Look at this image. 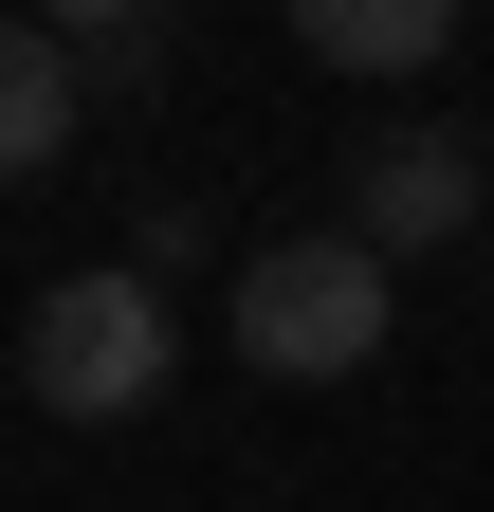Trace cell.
Instances as JSON below:
<instances>
[{
    "mask_svg": "<svg viewBox=\"0 0 494 512\" xmlns=\"http://www.w3.org/2000/svg\"><path fill=\"white\" fill-rule=\"evenodd\" d=\"M74 165V55H55V19H0V183Z\"/></svg>",
    "mask_w": 494,
    "mask_h": 512,
    "instance_id": "obj_4",
    "label": "cell"
},
{
    "mask_svg": "<svg viewBox=\"0 0 494 512\" xmlns=\"http://www.w3.org/2000/svg\"><path fill=\"white\" fill-rule=\"evenodd\" d=\"M55 55H74V92H147L165 74V0H74Z\"/></svg>",
    "mask_w": 494,
    "mask_h": 512,
    "instance_id": "obj_6",
    "label": "cell"
},
{
    "mask_svg": "<svg viewBox=\"0 0 494 512\" xmlns=\"http://www.w3.org/2000/svg\"><path fill=\"white\" fill-rule=\"evenodd\" d=\"M330 55V74H440V37H458V0H312L293 19Z\"/></svg>",
    "mask_w": 494,
    "mask_h": 512,
    "instance_id": "obj_5",
    "label": "cell"
},
{
    "mask_svg": "<svg viewBox=\"0 0 494 512\" xmlns=\"http://www.w3.org/2000/svg\"><path fill=\"white\" fill-rule=\"evenodd\" d=\"M220 330H238V366H257V384H348V366H385L403 275H385L348 220H330V238H257V256H238V311H220Z\"/></svg>",
    "mask_w": 494,
    "mask_h": 512,
    "instance_id": "obj_1",
    "label": "cell"
},
{
    "mask_svg": "<svg viewBox=\"0 0 494 512\" xmlns=\"http://www.w3.org/2000/svg\"><path fill=\"white\" fill-rule=\"evenodd\" d=\"M19 384H37V421H147L165 384H183V330H165V293L129 275V256H110V275H55L37 293Z\"/></svg>",
    "mask_w": 494,
    "mask_h": 512,
    "instance_id": "obj_2",
    "label": "cell"
},
{
    "mask_svg": "<svg viewBox=\"0 0 494 512\" xmlns=\"http://www.w3.org/2000/svg\"><path fill=\"white\" fill-rule=\"evenodd\" d=\"M476 202H494V165H476V128H440V110L348 147V238L385 256V275H403V256H440V238H476Z\"/></svg>",
    "mask_w": 494,
    "mask_h": 512,
    "instance_id": "obj_3",
    "label": "cell"
}]
</instances>
